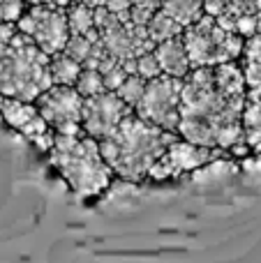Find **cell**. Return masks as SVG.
<instances>
[{
    "label": "cell",
    "instance_id": "obj_22",
    "mask_svg": "<svg viewBox=\"0 0 261 263\" xmlns=\"http://www.w3.org/2000/svg\"><path fill=\"white\" fill-rule=\"evenodd\" d=\"M238 60H248V63H261V32L248 37L243 44V53Z\"/></svg>",
    "mask_w": 261,
    "mask_h": 263
},
{
    "label": "cell",
    "instance_id": "obj_7",
    "mask_svg": "<svg viewBox=\"0 0 261 263\" xmlns=\"http://www.w3.org/2000/svg\"><path fill=\"white\" fill-rule=\"evenodd\" d=\"M180 90H183V79L164 74L151 79L134 114L164 132H176L180 123Z\"/></svg>",
    "mask_w": 261,
    "mask_h": 263
},
{
    "label": "cell",
    "instance_id": "obj_25",
    "mask_svg": "<svg viewBox=\"0 0 261 263\" xmlns=\"http://www.w3.org/2000/svg\"><path fill=\"white\" fill-rule=\"evenodd\" d=\"M72 3H79V5H86L90 9H100L106 5V0H72Z\"/></svg>",
    "mask_w": 261,
    "mask_h": 263
},
{
    "label": "cell",
    "instance_id": "obj_20",
    "mask_svg": "<svg viewBox=\"0 0 261 263\" xmlns=\"http://www.w3.org/2000/svg\"><path fill=\"white\" fill-rule=\"evenodd\" d=\"M134 74H139V77L146 79V81L162 77V69H160V65H157V58L153 51H146V53L139 55L137 63H134Z\"/></svg>",
    "mask_w": 261,
    "mask_h": 263
},
{
    "label": "cell",
    "instance_id": "obj_23",
    "mask_svg": "<svg viewBox=\"0 0 261 263\" xmlns=\"http://www.w3.org/2000/svg\"><path fill=\"white\" fill-rule=\"evenodd\" d=\"M127 77H129V74L125 72V67H120V65H114L111 69H106V72L102 74V81H104V88H106V90H109V92H116V90H118V86H120V83H123Z\"/></svg>",
    "mask_w": 261,
    "mask_h": 263
},
{
    "label": "cell",
    "instance_id": "obj_26",
    "mask_svg": "<svg viewBox=\"0 0 261 263\" xmlns=\"http://www.w3.org/2000/svg\"><path fill=\"white\" fill-rule=\"evenodd\" d=\"M40 5H49V7H69L72 0H40Z\"/></svg>",
    "mask_w": 261,
    "mask_h": 263
},
{
    "label": "cell",
    "instance_id": "obj_21",
    "mask_svg": "<svg viewBox=\"0 0 261 263\" xmlns=\"http://www.w3.org/2000/svg\"><path fill=\"white\" fill-rule=\"evenodd\" d=\"M26 9L23 0H0V23H16Z\"/></svg>",
    "mask_w": 261,
    "mask_h": 263
},
{
    "label": "cell",
    "instance_id": "obj_16",
    "mask_svg": "<svg viewBox=\"0 0 261 263\" xmlns=\"http://www.w3.org/2000/svg\"><path fill=\"white\" fill-rule=\"evenodd\" d=\"M67 26L69 35H90L95 30V9L72 3L67 7Z\"/></svg>",
    "mask_w": 261,
    "mask_h": 263
},
{
    "label": "cell",
    "instance_id": "obj_9",
    "mask_svg": "<svg viewBox=\"0 0 261 263\" xmlns=\"http://www.w3.org/2000/svg\"><path fill=\"white\" fill-rule=\"evenodd\" d=\"M40 116L51 129L60 136L81 134L83 97L74 86H51L35 100Z\"/></svg>",
    "mask_w": 261,
    "mask_h": 263
},
{
    "label": "cell",
    "instance_id": "obj_1",
    "mask_svg": "<svg viewBox=\"0 0 261 263\" xmlns=\"http://www.w3.org/2000/svg\"><path fill=\"white\" fill-rule=\"evenodd\" d=\"M248 100L243 72L236 63L215 67H194L183 77L180 90V123L176 134L203 148L229 153L243 143L240 116Z\"/></svg>",
    "mask_w": 261,
    "mask_h": 263
},
{
    "label": "cell",
    "instance_id": "obj_5",
    "mask_svg": "<svg viewBox=\"0 0 261 263\" xmlns=\"http://www.w3.org/2000/svg\"><path fill=\"white\" fill-rule=\"evenodd\" d=\"M183 44L190 65L194 67H215V65L236 63L243 53L245 40L229 28L220 26L217 18L203 14L199 21L183 30Z\"/></svg>",
    "mask_w": 261,
    "mask_h": 263
},
{
    "label": "cell",
    "instance_id": "obj_27",
    "mask_svg": "<svg viewBox=\"0 0 261 263\" xmlns=\"http://www.w3.org/2000/svg\"><path fill=\"white\" fill-rule=\"evenodd\" d=\"M257 32H261V14L257 16Z\"/></svg>",
    "mask_w": 261,
    "mask_h": 263
},
{
    "label": "cell",
    "instance_id": "obj_15",
    "mask_svg": "<svg viewBox=\"0 0 261 263\" xmlns=\"http://www.w3.org/2000/svg\"><path fill=\"white\" fill-rule=\"evenodd\" d=\"M146 32H148V40L157 46V44H162V42H166V40L180 37L183 35V26H178L174 18L166 16V14L160 9V12H155L153 14V18L148 21Z\"/></svg>",
    "mask_w": 261,
    "mask_h": 263
},
{
    "label": "cell",
    "instance_id": "obj_14",
    "mask_svg": "<svg viewBox=\"0 0 261 263\" xmlns=\"http://www.w3.org/2000/svg\"><path fill=\"white\" fill-rule=\"evenodd\" d=\"M81 69H83L81 65L74 58H69L65 51H60V53L49 58V77L53 86H74Z\"/></svg>",
    "mask_w": 261,
    "mask_h": 263
},
{
    "label": "cell",
    "instance_id": "obj_2",
    "mask_svg": "<svg viewBox=\"0 0 261 263\" xmlns=\"http://www.w3.org/2000/svg\"><path fill=\"white\" fill-rule=\"evenodd\" d=\"M176 139V132L155 127L132 111L106 139L100 141V150L114 176L127 182H141Z\"/></svg>",
    "mask_w": 261,
    "mask_h": 263
},
{
    "label": "cell",
    "instance_id": "obj_4",
    "mask_svg": "<svg viewBox=\"0 0 261 263\" xmlns=\"http://www.w3.org/2000/svg\"><path fill=\"white\" fill-rule=\"evenodd\" d=\"M51 86L49 55L42 53L30 37L16 30L0 49V97L35 102Z\"/></svg>",
    "mask_w": 261,
    "mask_h": 263
},
{
    "label": "cell",
    "instance_id": "obj_17",
    "mask_svg": "<svg viewBox=\"0 0 261 263\" xmlns=\"http://www.w3.org/2000/svg\"><path fill=\"white\" fill-rule=\"evenodd\" d=\"M146 83L148 81H146V79H141L139 74H129V77L118 86L116 95L120 97V102H123L125 106H129V109L134 111V109H137V104L141 102V97H143Z\"/></svg>",
    "mask_w": 261,
    "mask_h": 263
},
{
    "label": "cell",
    "instance_id": "obj_18",
    "mask_svg": "<svg viewBox=\"0 0 261 263\" xmlns=\"http://www.w3.org/2000/svg\"><path fill=\"white\" fill-rule=\"evenodd\" d=\"M74 90H77L83 100H90V97L106 92V88H104V81H102V74L97 72V69H81L77 83H74Z\"/></svg>",
    "mask_w": 261,
    "mask_h": 263
},
{
    "label": "cell",
    "instance_id": "obj_8",
    "mask_svg": "<svg viewBox=\"0 0 261 263\" xmlns=\"http://www.w3.org/2000/svg\"><path fill=\"white\" fill-rule=\"evenodd\" d=\"M227 157H229L227 150L194 145L178 136V139L164 150V155L153 164L146 180H155V182L178 180V178L188 176V173H197L199 168L208 166V164L217 162V159H227Z\"/></svg>",
    "mask_w": 261,
    "mask_h": 263
},
{
    "label": "cell",
    "instance_id": "obj_11",
    "mask_svg": "<svg viewBox=\"0 0 261 263\" xmlns=\"http://www.w3.org/2000/svg\"><path fill=\"white\" fill-rule=\"evenodd\" d=\"M132 114L129 106L120 102L116 92H102L90 100H83V114H81V132L95 141H102L111 134L127 116Z\"/></svg>",
    "mask_w": 261,
    "mask_h": 263
},
{
    "label": "cell",
    "instance_id": "obj_24",
    "mask_svg": "<svg viewBox=\"0 0 261 263\" xmlns=\"http://www.w3.org/2000/svg\"><path fill=\"white\" fill-rule=\"evenodd\" d=\"M104 9L111 12V14H116V16H127L129 14V0H106Z\"/></svg>",
    "mask_w": 261,
    "mask_h": 263
},
{
    "label": "cell",
    "instance_id": "obj_6",
    "mask_svg": "<svg viewBox=\"0 0 261 263\" xmlns=\"http://www.w3.org/2000/svg\"><path fill=\"white\" fill-rule=\"evenodd\" d=\"M16 30L30 37V42L51 58L60 53L69 40L67 26V7H49V5H35L23 9L16 21Z\"/></svg>",
    "mask_w": 261,
    "mask_h": 263
},
{
    "label": "cell",
    "instance_id": "obj_19",
    "mask_svg": "<svg viewBox=\"0 0 261 263\" xmlns=\"http://www.w3.org/2000/svg\"><path fill=\"white\" fill-rule=\"evenodd\" d=\"M162 0H129V14L127 18L139 28H146L153 14L160 12Z\"/></svg>",
    "mask_w": 261,
    "mask_h": 263
},
{
    "label": "cell",
    "instance_id": "obj_12",
    "mask_svg": "<svg viewBox=\"0 0 261 263\" xmlns=\"http://www.w3.org/2000/svg\"><path fill=\"white\" fill-rule=\"evenodd\" d=\"M153 53H155L157 65H160L164 77L183 79V77H188V72L192 69L188 51H185V44H183V35L157 44L155 49H153Z\"/></svg>",
    "mask_w": 261,
    "mask_h": 263
},
{
    "label": "cell",
    "instance_id": "obj_10",
    "mask_svg": "<svg viewBox=\"0 0 261 263\" xmlns=\"http://www.w3.org/2000/svg\"><path fill=\"white\" fill-rule=\"evenodd\" d=\"M0 118L5 125H9L14 132L23 136L28 143H32L37 150L49 153L55 141V132L46 125V120L40 116L35 102H23L14 97H0Z\"/></svg>",
    "mask_w": 261,
    "mask_h": 263
},
{
    "label": "cell",
    "instance_id": "obj_3",
    "mask_svg": "<svg viewBox=\"0 0 261 263\" xmlns=\"http://www.w3.org/2000/svg\"><path fill=\"white\" fill-rule=\"evenodd\" d=\"M46 155L51 166L63 176L79 199H97L111 187L114 171L102 157L100 141L86 136L83 132L74 136L55 134L53 145Z\"/></svg>",
    "mask_w": 261,
    "mask_h": 263
},
{
    "label": "cell",
    "instance_id": "obj_13",
    "mask_svg": "<svg viewBox=\"0 0 261 263\" xmlns=\"http://www.w3.org/2000/svg\"><path fill=\"white\" fill-rule=\"evenodd\" d=\"M160 9L166 14V16L174 18L178 26H183V30L206 14L203 0H162Z\"/></svg>",
    "mask_w": 261,
    "mask_h": 263
}]
</instances>
